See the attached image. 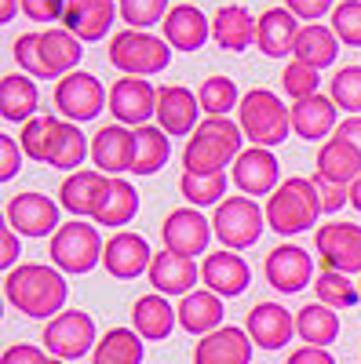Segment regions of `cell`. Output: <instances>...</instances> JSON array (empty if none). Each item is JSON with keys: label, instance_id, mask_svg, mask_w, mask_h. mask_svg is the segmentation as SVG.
I'll return each instance as SVG.
<instances>
[{"label": "cell", "instance_id": "cell-1", "mask_svg": "<svg viewBox=\"0 0 361 364\" xmlns=\"http://www.w3.org/2000/svg\"><path fill=\"white\" fill-rule=\"evenodd\" d=\"M66 273L44 262H22L11 273H4V299L33 321H51L66 310Z\"/></svg>", "mask_w": 361, "mask_h": 364}, {"label": "cell", "instance_id": "cell-46", "mask_svg": "<svg viewBox=\"0 0 361 364\" xmlns=\"http://www.w3.org/2000/svg\"><path fill=\"white\" fill-rule=\"evenodd\" d=\"M11 55H15V63L22 66V73H26V77L55 80V77H51V70H48V63H44V51H41V33H22V37L15 41Z\"/></svg>", "mask_w": 361, "mask_h": 364}, {"label": "cell", "instance_id": "cell-26", "mask_svg": "<svg viewBox=\"0 0 361 364\" xmlns=\"http://www.w3.org/2000/svg\"><path fill=\"white\" fill-rule=\"evenodd\" d=\"M113 15H120L113 0H70L66 15H63V26L80 44H88V41H103L110 33Z\"/></svg>", "mask_w": 361, "mask_h": 364}, {"label": "cell", "instance_id": "cell-25", "mask_svg": "<svg viewBox=\"0 0 361 364\" xmlns=\"http://www.w3.org/2000/svg\"><path fill=\"white\" fill-rule=\"evenodd\" d=\"M150 284H154L157 295H190L197 291L194 284L201 281V266L187 255H175V252H157L154 255V266H150Z\"/></svg>", "mask_w": 361, "mask_h": 364}, {"label": "cell", "instance_id": "cell-27", "mask_svg": "<svg viewBox=\"0 0 361 364\" xmlns=\"http://www.w3.org/2000/svg\"><path fill=\"white\" fill-rule=\"evenodd\" d=\"M299 29L303 26H299V18L288 8H266L259 15V22H256V48L266 58H285L295 48Z\"/></svg>", "mask_w": 361, "mask_h": 364}, {"label": "cell", "instance_id": "cell-50", "mask_svg": "<svg viewBox=\"0 0 361 364\" xmlns=\"http://www.w3.org/2000/svg\"><path fill=\"white\" fill-rule=\"evenodd\" d=\"M22 146H19V139H11V135H0V178L4 182H11L15 175H19V168H22Z\"/></svg>", "mask_w": 361, "mask_h": 364}, {"label": "cell", "instance_id": "cell-28", "mask_svg": "<svg viewBox=\"0 0 361 364\" xmlns=\"http://www.w3.org/2000/svg\"><path fill=\"white\" fill-rule=\"evenodd\" d=\"M41 109V87L26 73H4L0 77V117L11 124H29Z\"/></svg>", "mask_w": 361, "mask_h": 364}, {"label": "cell", "instance_id": "cell-43", "mask_svg": "<svg viewBox=\"0 0 361 364\" xmlns=\"http://www.w3.org/2000/svg\"><path fill=\"white\" fill-rule=\"evenodd\" d=\"M55 124H58V117H51V113H37L29 124H22V135H19L22 154L41 161V164H48V146H51Z\"/></svg>", "mask_w": 361, "mask_h": 364}, {"label": "cell", "instance_id": "cell-30", "mask_svg": "<svg viewBox=\"0 0 361 364\" xmlns=\"http://www.w3.org/2000/svg\"><path fill=\"white\" fill-rule=\"evenodd\" d=\"M223 299L216 291H208V288H197L190 291L183 302H179V324H183V331H190V336H212V331L223 328Z\"/></svg>", "mask_w": 361, "mask_h": 364}, {"label": "cell", "instance_id": "cell-58", "mask_svg": "<svg viewBox=\"0 0 361 364\" xmlns=\"http://www.w3.org/2000/svg\"><path fill=\"white\" fill-rule=\"evenodd\" d=\"M350 204L361 211V175H357V182H354V186H350Z\"/></svg>", "mask_w": 361, "mask_h": 364}, {"label": "cell", "instance_id": "cell-47", "mask_svg": "<svg viewBox=\"0 0 361 364\" xmlns=\"http://www.w3.org/2000/svg\"><path fill=\"white\" fill-rule=\"evenodd\" d=\"M328 26H333V33L340 37V44L361 48V0H340Z\"/></svg>", "mask_w": 361, "mask_h": 364}, {"label": "cell", "instance_id": "cell-45", "mask_svg": "<svg viewBox=\"0 0 361 364\" xmlns=\"http://www.w3.org/2000/svg\"><path fill=\"white\" fill-rule=\"evenodd\" d=\"M117 11L128 22V29H154L168 18L172 4L168 0H117Z\"/></svg>", "mask_w": 361, "mask_h": 364}, {"label": "cell", "instance_id": "cell-54", "mask_svg": "<svg viewBox=\"0 0 361 364\" xmlns=\"http://www.w3.org/2000/svg\"><path fill=\"white\" fill-rule=\"evenodd\" d=\"M0 233H4V240H0V252H4V255H0V266H4V273H11L15 269V262H19V233L4 223V230H0Z\"/></svg>", "mask_w": 361, "mask_h": 364}, {"label": "cell", "instance_id": "cell-51", "mask_svg": "<svg viewBox=\"0 0 361 364\" xmlns=\"http://www.w3.org/2000/svg\"><path fill=\"white\" fill-rule=\"evenodd\" d=\"M0 364H51L48 350L33 346V343H11L4 350V357H0Z\"/></svg>", "mask_w": 361, "mask_h": 364}, {"label": "cell", "instance_id": "cell-16", "mask_svg": "<svg viewBox=\"0 0 361 364\" xmlns=\"http://www.w3.org/2000/svg\"><path fill=\"white\" fill-rule=\"evenodd\" d=\"M4 223L22 237H55L58 233V204L44 193H19L4 208Z\"/></svg>", "mask_w": 361, "mask_h": 364}, {"label": "cell", "instance_id": "cell-13", "mask_svg": "<svg viewBox=\"0 0 361 364\" xmlns=\"http://www.w3.org/2000/svg\"><path fill=\"white\" fill-rule=\"evenodd\" d=\"M201 99L197 91L190 87H179V84H164L157 87V128L168 139L179 135H194L201 128Z\"/></svg>", "mask_w": 361, "mask_h": 364}, {"label": "cell", "instance_id": "cell-31", "mask_svg": "<svg viewBox=\"0 0 361 364\" xmlns=\"http://www.w3.org/2000/svg\"><path fill=\"white\" fill-rule=\"evenodd\" d=\"M256 22L245 4H223L212 18V41L223 51H248L256 44Z\"/></svg>", "mask_w": 361, "mask_h": 364}, {"label": "cell", "instance_id": "cell-10", "mask_svg": "<svg viewBox=\"0 0 361 364\" xmlns=\"http://www.w3.org/2000/svg\"><path fill=\"white\" fill-rule=\"evenodd\" d=\"M314 248L325 262V269L333 273H361V226L354 223H328L318 226Z\"/></svg>", "mask_w": 361, "mask_h": 364}, {"label": "cell", "instance_id": "cell-29", "mask_svg": "<svg viewBox=\"0 0 361 364\" xmlns=\"http://www.w3.org/2000/svg\"><path fill=\"white\" fill-rule=\"evenodd\" d=\"M179 324V310H172V302L157 291L139 295L135 306H132V328L146 343H161L172 336V328Z\"/></svg>", "mask_w": 361, "mask_h": 364}, {"label": "cell", "instance_id": "cell-12", "mask_svg": "<svg viewBox=\"0 0 361 364\" xmlns=\"http://www.w3.org/2000/svg\"><path fill=\"white\" fill-rule=\"evenodd\" d=\"M230 178L241 190V197H266L281 186V164L274 157V149L248 146V149H241V157L234 161Z\"/></svg>", "mask_w": 361, "mask_h": 364}, {"label": "cell", "instance_id": "cell-3", "mask_svg": "<svg viewBox=\"0 0 361 364\" xmlns=\"http://www.w3.org/2000/svg\"><path fill=\"white\" fill-rule=\"evenodd\" d=\"M266 226L281 233V237H295L310 226H318V219L325 215L321 211V193L314 186V178L292 175L285 178L281 186L266 197Z\"/></svg>", "mask_w": 361, "mask_h": 364}, {"label": "cell", "instance_id": "cell-18", "mask_svg": "<svg viewBox=\"0 0 361 364\" xmlns=\"http://www.w3.org/2000/svg\"><path fill=\"white\" fill-rule=\"evenodd\" d=\"M201 281H204L208 291H216L219 299H234V295H241V291L252 284V269H248V262L241 259L237 252L219 248L212 255H204Z\"/></svg>", "mask_w": 361, "mask_h": 364}, {"label": "cell", "instance_id": "cell-41", "mask_svg": "<svg viewBox=\"0 0 361 364\" xmlns=\"http://www.w3.org/2000/svg\"><path fill=\"white\" fill-rule=\"evenodd\" d=\"M197 99H201V109H204L208 117H226L230 109L241 106V91H237V84H234L230 77L216 73V77H208V80L197 87Z\"/></svg>", "mask_w": 361, "mask_h": 364}, {"label": "cell", "instance_id": "cell-57", "mask_svg": "<svg viewBox=\"0 0 361 364\" xmlns=\"http://www.w3.org/2000/svg\"><path fill=\"white\" fill-rule=\"evenodd\" d=\"M19 8H22V0H0V22H11Z\"/></svg>", "mask_w": 361, "mask_h": 364}, {"label": "cell", "instance_id": "cell-4", "mask_svg": "<svg viewBox=\"0 0 361 364\" xmlns=\"http://www.w3.org/2000/svg\"><path fill=\"white\" fill-rule=\"evenodd\" d=\"M237 124L252 146L278 149L292 135V106H285L270 87H248L237 106Z\"/></svg>", "mask_w": 361, "mask_h": 364}, {"label": "cell", "instance_id": "cell-53", "mask_svg": "<svg viewBox=\"0 0 361 364\" xmlns=\"http://www.w3.org/2000/svg\"><path fill=\"white\" fill-rule=\"evenodd\" d=\"M285 8L299 18V22H318V18H325L328 11H336L333 8V0H285Z\"/></svg>", "mask_w": 361, "mask_h": 364}, {"label": "cell", "instance_id": "cell-20", "mask_svg": "<svg viewBox=\"0 0 361 364\" xmlns=\"http://www.w3.org/2000/svg\"><path fill=\"white\" fill-rule=\"evenodd\" d=\"M252 336L237 324H223L219 331L204 336L194 346V364H248L252 360Z\"/></svg>", "mask_w": 361, "mask_h": 364}, {"label": "cell", "instance_id": "cell-42", "mask_svg": "<svg viewBox=\"0 0 361 364\" xmlns=\"http://www.w3.org/2000/svg\"><path fill=\"white\" fill-rule=\"evenodd\" d=\"M226 175H190V171H183L179 175V190H183V197L194 204V208H208V204H223L226 197Z\"/></svg>", "mask_w": 361, "mask_h": 364}, {"label": "cell", "instance_id": "cell-38", "mask_svg": "<svg viewBox=\"0 0 361 364\" xmlns=\"http://www.w3.org/2000/svg\"><path fill=\"white\" fill-rule=\"evenodd\" d=\"M92 364H142V336L135 328H110L92 353Z\"/></svg>", "mask_w": 361, "mask_h": 364}, {"label": "cell", "instance_id": "cell-23", "mask_svg": "<svg viewBox=\"0 0 361 364\" xmlns=\"http://www.w3.org/2000/svg\"><path fill=\"white\" fill-rule=\"evenodd\" d=\"M340 106L328 95H310L292 102V132L303 142H328V135H336L340 120H336Z\"/></svg>", "mask_w": 361, "mask_h": 364}, {"label": "cell", "instance_id": "cell-59", "mask_svg": "<svg viewBox=\"0 0 361 364\" xmlns=\"http://www.w3.org/2000/svg\"><path fill=\"white\" fill-rule=\"evenodd\" d=\"M51 364H66V360H55V357H51Z\"/></svg>", "mask_w": 361, "mask_h": 364}, {"label": "cell", "instance_id": "cell-7", "mask_svg": "<svg viewBox=\"0 0 361 364\" xmlns=\"http://www.w3.org/2000/svg\"><path fill=\"white\" fill-rule=\"evenodd\" d=\"M266 230V211L252 200V197H226L216 208V219H212V233L223 240L226 252H245L252 248L256 240Z\"/></svg>", "mask_w": 361, "mask_h": 364}, {"label": "cell", "instance_id": "cell-14", "mask_svg": "<svg viewBox=\"0 0 361 364\" xmlns=\"http://www.w3.org/2000/svg\"><path fill=\"white\" fill-rule=\"evenodd\" d=\"M103 266H106L110 277H117V281H135V277H142V273H150V266H154L150 240H146L142 233H132V230H117V233L106 240Z\"/></svg>", "mask_w": 361, "mask_h": 364}, {"label": "cell", "instance_id": "cell-5", "mask_svg": "<svg viewBox=\"0 0 361 364\" xmlns=\"http://www.w3.org/2000/svg\"><path fill=\"white\" fill-rule=\"evenodd\" d=\"M110 63L125 77H154L168 70L172 63V44L164 37H154L150 29H120L110 41Z\"/></svg>", "mask_w": 361, "mask_h": 364}, {"label": "cell", "instance_id": "cell-35", "mask_svg": "<svg viewBox=\"0 0 361 364\" xmlns=\"http://www.w3.org/2000/svg\"><path fill=\"white\" fill-rule=\"evenodd\" d=\"M139 215V193L128 178L113 175L103 190V200L95 208V226H128L132 219Z\"/></svg>", "mask_w": 361, "mask_h": 364}, {"label": "cell", "instance_id": "cell-60", "mask_svg": "<svg viewBox=\"0 0 361 364\" xmlns=\"http://www.w3.org/2000/svg\"><path fill=\"white\" fill-rule=\"evenodd\" d=\"M357 291H361V281H357Z\"/></svg>", "mask_w": 361, "mask_h": 364}, {"label": "cell", "instance_id": "cell-22", "mask_svg": "<svg viewBox=\"0 0 361 364\" xmlns=\"http://www.w3.org/2000/svg\"><path fill=\"white\" fill-rule=\"evenodd\" d=\"M245 331L263 350H285L295 336V317L285 306H278V302H259L245 321Z\"/></svg>", "mask_w": 361, "mask_h": 364}, {"label": "cell", "instance_id": "cell-49", "mask_svg": "<svg viewBox=\"0 0 361 364\" xmlns=\"http://www.w3.org/2000/svg\"><path fill=\"white\" fill-rule=\"evenodd\" d=\"M66 4L70 0H22V11L33 22H63Z\"/></svg>", "mask_w": 361, "mask_h": 364}, {"label": "cell", "instance_id": "cell-55", "mask_svg": "<svg viewBox=\"0 0 361 364\" xmlns=\"http://www.w3.org/2000/svg\"><path fill=\"white\" fill-rule=\"evenodd\" d=\"M288 364H336V357L321 346H299L288 353Z\"/></svg>", "mask_w": 361, "mask_h": 364}, {"label": "cell", "instance_id": "cell-17", "mask_svg": "<svg viewBox=\"0 0 361 364\" xmlns=\"http://www.w3.org/2000/svg\"><path fill=\"white\" fill-rule=\"evenodd\" d=\"M263 273H266L270 288H278L281 295H295V291H303L310 284L314 259L307 255V248H299V245H281V248H274L266 255Z\"/></svg>", "mask_w": 361, "mask_h": 364}, {"label": "cell", "instance_id": "cell-21", "mask_svg": "<svg viewBox=\"0 0 361 364\" xmlns=\"http://www.w3.org/2000/svg\"><path fill=\"white\" fill-rule=\"evenodd\" d=\"M164 41L172 44V51H201L212 37V18H208L197 4H175L168 11V18L161 22Z\"/></svg>", "mask_w": 361, "mask_h": 364}, {"label": "cell", "instance_id": "cell-8", "mask_svg": "<svg viewBox=\"0 0 361 364\" xmlns=\"http://www.w3.org/2000/svg\"><path fill=\"white\" fill-rule=\"evenodd\" d=\"M44 350L55 360H80L84 353H92L95 343V321L84 310H63L44 324Z\"/></svg>", "mask_w": 361, "mask_h": 364}, {"label": "cell", "instance_id": "cell-37", "mask_svg": "<svg viewBox=\"0 0 361 364\" xmlns=\"http://www.w3.org/2000/svg\"><path fill=\"white\" fill-rule=\"evenodd\" d=\"M88 154H92V142L84 139V132L77 124H70V120H58L51 146H48V164L70 171V168H80Z\"/></svg>", "mask_w": 361, "mask_h": 364}, {"label": "cell", "instance_id": "cell-52", "mask_svg": "<svg viewBox=\"0 0 361 364\" xmlns=\"http://www.w3.org/2000/svg\"><path fill=\"white\" fill-rule=\"evenodd\" d=\"M314 186L321 193V211L325 215H333V211H340L343 204H350V186H336V182H325L314 175Z\"/></svg>", "mask_w": 361, "mask_h": 364}, {"label": "cell", "instance_id": "cell-2", "mask_svg": "<svg viewBox=\"0 0 361 364\" xmlns=\"http://www.w3.org/2000/svg\"><path fill=\"white\" fill-rule=\"evenodd\" d=\"M245 132L230 117H204L201 128L190 135L183 149V171L190 175H223V168H234L241 157Z\"/></svg>", "mask_w": 361, "mask_h": 364}, {"label": "cell", "instance_id": "cell-32", "mask_svg": "<svg viewBox=\"0 0 361 364\" xmlns=\"http://www.w3.org/2000/svg\"><path fill=\"white\" fill-rule=\"evenodd\" d=\"M314 164H318V178L336 182V186H354L357 175H361V154H357L350 142L336 139V135L318 146Z\"/></svg>", "mask_w": 361, "mask_h": 364}, {"label": "cell", "instance_id": "cell-15", "mask_svg": "<svg viewBox=\"0 0 361 364\" xmlns=\"http://www.w3.org/2000/svg\"><path fill=\"white\" fill-rule=\"evenodd\" d=\"M161 240H164V252L187 255V259L204 255L208 240H212V223L201 215V208H175L161 226Z\"/></svg>", "mask_w": 361, "mask_h": 364}, {"label": "cell", "instance_id": "cell-11", "mask_svg": "<svg viewBox=\"0 0 361 364\" xmlns=\"http://www.w3.org/2000/svg\"><path fill=\"white\" fill-rule=\"evenodd\" d=\"M110 113L125 128H146L157 117V87L146 77H120L110 87Z\"/></svg>", "mask_w": 361, "mask_h": 364}, {"label": "cell", "instance_id": "cell-19", "mask_svg": "<svg viewBox=\"0 0 361 364\" xmlns=\"http://www.w3.org/2000/svg\"><path fill=\"white\" fill-rule=\"evenodd\" d=\"M92 161L103 175H125L135 168V132L125 124H106L92 139Z\"/></svg>", "mask_w": 361, "mask_h": 364}, {"label": "cell", "instance_id": "cell-6", "mask_svg": "<svg viewBox=\"0 0 361 364\" xmlns=\"http://www.w3.org/2000/svg\"><path fill=\"white\" fill-rule=\"evenodd\" d=\"M106 245L99 240V230L84 219H70L66 226H58V233L51 237L48 245V255L51 262L70 273V277H80V273H92L103 259Z\"/></svg>", "mask_w": 361, "mask_h": 364}, {"label": "cell", "instance_id": "cell-44", "mask_svg": "<svg viewBox=\"0 0 361 364\" xmlns=\"http://www.w3.org/2000/svg\"><path fill=\"white\" fill-rule=\"evenodd\" d=\"M328 99L350 117H361V66H343L328 80Z\"/></svg>", "mask_w": 361, "mask_h": 364}, {"label": "cell", "instance_id": "cell-9", "mask_svg": "<svg viewBox=\"0 0 361 364\" xmlns=\"http://www.w3.org/2000/svg\"><path fill=\"white\" fill-rule=\"evenodd\" d=\"M110 106V91L99 84V77L92 73H70L55 84V109L63 113L70 124H84V120H95L103 109Z\"/></svg>", "mask_w": 361, "mask_h": 364}, {"label": "cell", "instance_id": "cell-56", "mask_svg": "<svg viewBox=\"0 0 361 364\" xmlns=\"http://www.w3.org/2000/svg\"><path fill=\"white\" fill-rule=\"evenodd\" d=\"M336 139L350 142L357 154H361V117H343V120H340V128H336Z\"/></svg>", "mask_w": 361, "mask_h": 364}, {"label": "cell", "instance_id": "cell-36", "mask_svg": "<svg viewBox=\"0 0 361 364\" xmlns=\"http://www.w3.org/2000/svg\"><path fill=\"white\" fill-rule=\"evenodd\" d=\"M295 336L303 339L307 346L328 350L336 343V336H340V314L321 306V302H310V306H303L295 314Z\"/></svg>", "mask_w": 361, "mask_h": 364}, {"label": "cell", "instance_id": "cell-39", "mask_svg": "<svg viewBox=\"0 0 361 364\" xmlns=\"http://www.w3.org/2000/svg\"><path fill=\"white\" fill-rule=\"evenodd\" d=\"M168 157H172V139L157 124L135 128V168H132V175H154L168 164Z\"/></svg>", "mask_w": 361, "mask_h": 364}, {"label": "cell", "instance_id": "cell-24", "mask_svg": "<svg viewBox=\"0 0 361 364\" xmlns=\"http://www.w3.org/2000/svg\"><path fill=\"white\" fill-rule=\"evenodd\" d=\"M110 175L95 171V168H80V171H70L66 182L58 186V204H63L73 219H92L95 208L103 200V190H106Z\"/></svg>", "mask_w": 361, "mask_h": 364}, {"label": "cell", "instance_id": "cell-34", "mask_svg": "<svg viewBox=\"0 0 361 364\" xmlns=\"http://www.w3.org/2000/svg\"><path fill=\"white\" fill-rule=\"evenodd\" d=\"M41 51H44V63H48V70H51V77H55V80H63V77L77 73L80 58H84L80 41L70 33L66 26L41 29Z\"/></svg>", "mask_w": 361, "mask_h": 364}, {"label": "cell", "instance_id": "cell-33", "mask_svg": "<svg viewBox=\"0 0 361 364\" xmlns=\"http://www.w3.org/2000/svg\"><path fill=\"white\" fill-rule=\"evenodd\" d=\"M336 55H340V37L333 33V26H325V22H310L299 29V37H295V48H292V58L295 63H303L310 70H328L336 63Z\"/></svg>", "mask_w": 361, "mask_h": 364}, {"label": "cell", "instance_id": "cell-40", "mask_svg": "<svg viewBox=\"0 0 361 364\" xmlns=\"http://www.w3.org/2000/svg\"><path fill=\"white\" fill-rule=\"evenodd\" d=\"M314 291H318V302L328 310H350L357 306V284L347 277V273H333V269H321V277L314 281Z\"/></svg>", "mask_w": 361, "mask_h": 364}, {"label": "cell", "instance_id": "cell-48", "mask_svg": "<svg viewBox=\"0 0 361 364\" xmlns=\"http://www.w3.org/2000/svg\"><path fill=\"white\" fill-rule=\"evenodd\" d=\"M281 87L288 91L295 102H299V99H310V95H321V91H318V87H321V73L292 58V63L285 66V73H281Z\"/></svg>", "mask_w": 361, "mask_h": 364}]
</instances>
